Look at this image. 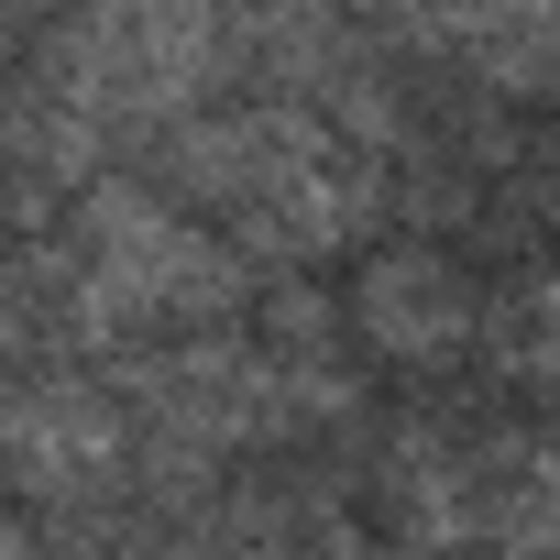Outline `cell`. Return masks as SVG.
Returning <instances> with one entry per match:
<instances>
[{"label":"cell","mask_w":560,"mask_h":560,"mask_svg":"<svg viewBox=\"0 0 560 560\" xmlns=\"http://www.w3.org/2000/svg\"><path fill=\"white\" fill-rule=\"evenodd\" d=\"M154 154H165V187L198 220H220L253 264H330V253H352L374 231L385 187H396V143H374L341 110L287 100V89H220Z\"/></svg>","instance_id":"1"},{"label":"cell","mask_w":560,"mask_h":560,"mask_svg":"<svg viewBox=\"0 0 560 560\" xmlns=\"http://www.w3.org/2000/svg\"><path fill=\"white\" fill-rule=\"evenodd\" d=\"M516 385H560V264L527 275L516 298H494V341H483Z\"/></svg>","instance_id":"5"},{"label":"cell","mask_w":560,"mask_h":560,"mask_svg":"<svg viewBox=\"0 0 560 560\" xmlns=\"http://www.w3.org/2000/svg\"><path fill=\"white\" fill-rule=\"evenodd\" d=\"M352 341H363L374 363H407V374H462V363H483V341H494V298L472 287L451 253L407 242V253H374V264H363Z\"/></svg>","instance_id":"4"},{"label":"cell","mask_w":560,"mask_h":560,"mask_svg":"<svg viewBox=\"0 0 560 560\" xmlns=\"http://www.w3.org/2000/svg\"><path fill=\"white\" fill-rule=\"evenodd\" d=\"M45 287H56L67 341L132 352V341H176V330L242 319L253 308V253L220 220L100 176V187H78V209H67V231L45 253Z\"/></svg>","instance_id":"2"},{"label":"cell","mask_w":560,"mask_h":560,"mask_svg":"<svg viewBox=\"0 0 560 560\" xmlns=\"http://www.w3.org/2000/svg\"><path fill=\"white\" fill-rule=\"evenodd\" d=\"M154 472V440L121 396V374H23L0 385V483L23 494H110Z\"/></svg>","instance_id":"3"}]
</instances>
